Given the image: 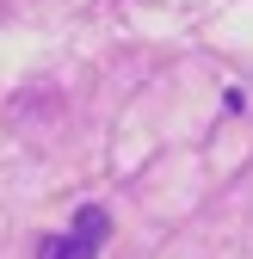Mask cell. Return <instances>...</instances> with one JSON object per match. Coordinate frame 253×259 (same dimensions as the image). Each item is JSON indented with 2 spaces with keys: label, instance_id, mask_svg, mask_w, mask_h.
Masks as SVG:
<instances>
[{
  "label": "cell",
  "instance_id": "6da1fadb",
  "mask_svg": "<svg viewBox=\"0 0 253 259\" xmlns=\"http://www.w3.org/2000/svg\"><path fill=\"white\" fill-rule=\"evenodd\" d=\"M105 241H111V210L105 204H80L68 229L37 241V259H99Z\"/></svg>",
  "mask_w": 253,
  "mask_h": 259
}]
</instances>
